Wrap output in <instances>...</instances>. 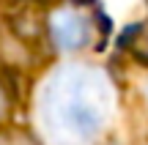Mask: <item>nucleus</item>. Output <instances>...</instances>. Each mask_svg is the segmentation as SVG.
Returning a JSON list of instances; mask_svg holds the SVG:
<instances>
[{"instance_id": "f257e3e1", "label": "nucleus", "mask_w": 148, "mask_h": 145, "mask_svg": "<svg viewBox=\"0 0 148 145\" xmlns=\"http://www.w3.org/2000/svg\"><path fill=\"white\" fill-rule=\"evenodd\" d=\"M118 91L96 63H60L41 80L33 101V134L41 145H101L115 118Z\"/></svg>"}, {"instance_id": "f03ea898", "label": "nucleus", "mask_w": 148, "mask_h": 145, "mask_svg": "<svg viewBox=\"0 0 148 145\" xmlns=\"http://www.w3.org/2000/svg\"><path fill=\"white\" fill-rule=\"evenodd\" d=\"M44 36H47L52 52L58 55H79L101 49L110 36V19L101 8L88 0H66L58 3L44 19Z\"/></svg>"}, {"instance_id": "7ed1b4c3", "label": "nucleus", "mask_w": 148, "mask_h": 145, "mask_svg": "<svg viewBox=\"0 0 148 145\" xmlns=\"http://www.w3.org/2000/svg\"><path fill=\"white\" fill-rule=\"evenodd\" d=\"M118 47H121L134 63H140L143 69H148V19L129 25L126 30L121 33V38H118Z\"/></svg>"}, {"instance_id": "20e7f679", "label": "nucleus", "mask_w": 148, "mask_h": 145, "mask_svg": "<svg viewBox=\"0 0 148 145\" xmlns=\"http://www.w3.org/2000/svg\"><path fill=\"white\" fill-rule=\"evenodd\" d=\"M16 104H19V96H16V88L11 85V80L0 71V129L11 126L16 112Z\"/></svg>"}, {"instance_id": "39448f33", "label": "nucleus", "mask_w": 148, "mask_h": 145, "mask_svg": "<svg viewBox=\"0 0 148 145\" xmlns=\"http://www.w3.org/2000/svg\"><path fill=\"white\" fill-rule=\"evenodd\" d=\"M0 145H41V142L36 140L33 131L16 129V126H5V129H0Z\"/></svg>"}, {"instance_id": "423d86ee", "label": "nucleus", "mask_w": 148, "mask_h": 145, "mask_svg": "<svg viewBox=\"0 0 148 145\" xmlns=\"http://www.w3.org/2000/svg\"><path fill=\"white\" fill-rule=\"evenodd\" d=\"M145 96H148V91H145Z\"/></svg>"}]
</instances>
